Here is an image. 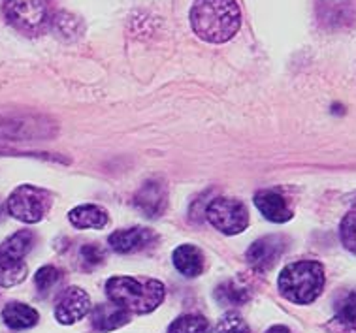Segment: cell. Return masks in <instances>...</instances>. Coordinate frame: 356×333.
I'll return each instance as SVG.
<instances>
[{"mask_svg":"<svg viewBox=\"0 0 356 333\" xmlns=\"http://www.w3.org/2000/svg\"><path fill=\"white\" fill-rule=\"evenodd\" d=\"M339 237H341L345 249L356 254V211L345 215L341 226H339Z\"/></svg>","mask_w":356,"mask_h":333,"instance_id":"cb8c5ba5","label":"cell"},{"mask_svg":"<svg viewBox=\"0 0 356 333\" xmlns=\"http://www.w3.org/2000/svg\"><path fill=\"white\" fill-rule=\"evenodd\" d=\"M2 13L15 31L26 36H40L53 23L49 0H4Z\"/></svg>","mask_w":356,"mask_h":333,"instance_id":"277c9868","label":"cell"},{"mask_svg":"<svg viewBox=\"0 0 356 333\" xmlns=\"http://www.w3.org/2000/svg\"><path fill=\"white\" fill-rule=\"evenodd\" d=\"M134 205L149 218L161 217L168 207V186L162 179L145 181L134 196Z\"/></svg>","mask_w":356,"mask_h":333,"instance_id":"9c48e42d","label":"cell"},{"mask_svg":"<svg viewBox=\"0 0 356 333\" xmlns=\"http://www.w3.org/2000/svg\"><path fill=\"white\" fill-rule=\"evenodd\" d=\"M217 333H251V330L240 314L230 311L217 324Z\"/></svg>","mask_w":356,"mask_h":333,"instance_id":"d4e9b609","label":"cell"},{"mask_svg":"<svg viewBox=\"0 0 356 333\" xmlns=\"http://www.w3.org/2000/svg\"><path fill=\"white\" fill-rule=\"evenodd\" d=\"M254 205L262 215H264L268 220L272 222H286L292 218V211L289 209L285 198L281 194L273 193V190H260L257 196H254Z\"/></svg>","mask_w":356,"mask_h":333,"instance_id":"4fadbf2b","label":"cell"},{"mask_svg":"<svg viewBox=\"0 0 356 333\" xmlns=\"http://www.w3.org/2000/svg\"><path fill=\"white\" fill-rule=\"evenodd\" d=\"M26 271H29V268L23 260L13 262V260L0 258V286L12 289L15 284H19L26 279Z\"/></svg>","mask_w":356,"mask_h":333,"instance_id":"44dd1931","label":"cell"},{"mask_svg":"<svg viewBox=\"0 0 356 333\" xmlns=\"http://www.w3.org/2000/svg\"><path fill=\"white\" fill-rule=\"evenodd\" d=\"M51 25H55V31H57L63 38H76V36H79L81 34V31H83V25H81V21L78 19V17H74V15H70V13L66 12H60L57 13V15H53V23Z\"/></svg>","mask_w":356,"mask_h":333,"instance_id":"7402d4cb","label":"cell"},{"mask_svg":"<svg viewBox=\"0 0 356 333\" xmlns=\"http://www.w3.org/2000/svg\"><path fill=\"white\" fill-rule=\"evenodd\" d=\"M91 309V298L79 286H70L66 289L57 301L55 307V318L60 324H74L83 318Z\"/></svg>","mask_w":356,"mask_h":333,"instance_id":"30bf717a","label":"cell"},{"mask_svg":"<svg viewBox=\"0 0 356 333\" xmlns=\"http://www.w3.org/2000/svg\"><path fill=\"white\" fill-rule=\"evenodd\" d=\"M215 300L222 305H243L251 300V292L236 281H227L217 286Z\"/></svg>","mask_w":356,"mask_h":333,"instance_id":"d6986e66","label":"cell"},{"mask_svg":"<svg viewBox=\"0 0 356 333\" xmlns=\"http://www.w3.org/2000/svg\"><path fill=\"white\" fill-rule=\"evenodd\" d=\"M191 26L204 42H228L240 31V6L236 0H195L191 8Z\"/></svg>","mask_w":356,"mask_h":333,"instance_id":"6da1fadb","label":"cell"},{"mask_svg":"<svg viewBox=\"0 0 356 333\" xmlns=\"http://www.w3.org/2000/svg\"><path fill=\"white\" fill-rule=\"evenodd\" d=\"M34 245V234L31 230H19L0 243V258L21 262L31 252Z\"/></svg>","mask_w":356,"mask_h":333,"instance_id":"ac0fdd59","label":"cell"},{"mask_svg":"<svg viewBox=\"0 0 356 333\" xmlns=\"http://www.w3.org/2000/svg\"><path fill=\"white\" fill-rule=\"evenodd\" d=\"M2 320H4V324L8 327H12V330H29V327L38 324L40 314L36 309L26 305V303L12 301L2 311Z\"/></svg>","mask_w":356,"mask_h":333,"instance_id":"5bb4252c","label":"cell"},{"mask_svg":"<svg viewBox=\"0 0 356 333\" xmlns=\"http://www.w3.org/2000/svg\"><path fill=\"white\" fill-rule=\"evenodd\" d=\"M266 333H292V332L285 326H273V327H270V330H268Z\"/></svg>","mask_w":356,"mask_h":333,"instance_id":"4316f807","label":"cell"},{"mask_svg":"<svg viewBox=\"0 0 356 333\" xmlns=\"http://www.w3.org/2000/svg\"><path fill=\"white\" fill-rule=\"evenodd\" d=\"M207 220L222 234L236 236L249 226V213L243 202L236 198H217L207 205Z\"/></svg>","mask_w":356,"mask_h":333,"instance_id":"8992f818","label":"cell"},{"mask_svg":"<svg viewBox=\"0 0 356 333\" xmlns=\"http://www.w3.org/2000/svg\"><path fill=\"white\" fill-rule=\"evenodd\" d=\"M211 324L202 314H183L170 324L168 333H209Z\"/></svg>","mask_w":356,"mask_h":333,"instance_id":"ffe728a7","label":"cell"},{"mask_svg":"<svg viewBox=\"0 0 356 333\" xmlns=\"http://www.w3.org/2000/svg\"><path fill=\"white\" fill-rule=\"evenodd\" d=\"M286 249V239L283 236H266L257 239L249 249H247V262L257 271H268L272 269L281 254Z\"/></svg>","mask_w":356,"mask_h":333,"instance_id":"ba28073f","label":"cell"},{"mask_svg":"<svg viewBox=\"0 0 356 333\" xmlns=\"http://www.w3.org/2000/svg\"><path fill=\"white\" fill-rule=\"evenodd\" d=\"M60 279H63V271H60V269H57L55 266H44V268H40L38 271H36V275H34V284H36V289H38L40 294L46 295L47 292H51L53 286H55Z\"/></svg>","mask_w":356,"mask_h":333,"instance_id":"603a6c76","label":"cell"},{"mask_svg":"<svg viewBox=\"0 0 356 333\" xmlns=\"http://www.w3.org/2000/svg\"><path fill=\"white\" fill-rule=\"evenodd\" d=\"M175 269L185 277H198L204 271V254L195 245H181L174 250Z\"/></svg>","mask_w":356,"mask_h":333,"instance_id":"9a60e30c","label":"cell"},{"mask_svg":"<svg viewBox=\"0 0 356 333\" xmlns=\"http://www.w3.org/2000/svg\"><path fill=\"white\" fill-rule=\"evenodd\" d=\"M51 194L47 193L46 188L21 185L10 194L6 207L13 218L26 225H34L46 217L47 211L51 209Z\"/></svg>","mask_w":356,"mask_h":333,"instance_id":"5b68a950","label":"cell"},{"mask_svg":"<svg viewBox=\"0 0 356 333\" xmlns=\"http://www.w3.org/2000/svg\"><path fill=\"white\" fill-rule=\"evenodd\" d=\"M104 258H106V252L97 243L83 245L81 250H79V262H81L83 269L97 268V266H100L104 262Z\"/></svg>","mask_w":356,"mask_h":333,"instance_id":"484cf974","label":"cell"},{"mask_svg":"<svg viewBox=\"0 0 356 333\" xmlns=\"http://www.w3.org/2000/svg\"><path fill=\"white\" fill-rule=\"evenodd\" d=\"M334 333H356V292H350L337 303L336 316L328 324Z\"/></svg>","mask_w":356,"mask_h":333,"instance_id":"2e32d148","label":"cell"},{"mask_svg":"<svg viewBox=\"0 0 356 333\" xmlns=\"http://www.w3.org/2000/svg\"><path fill=\"white\" fill-rule=\"evenodd\" d=\"M155 232L143 226H134V228H127V230H117L115 234H111L108 243L115 252L127 254V252H136V250L147 249L153 243H156Z\"/></svg>","mask_w":356,"mask_h":333,"instance_id":"8fae6325","label":"cell"},{"mask_svg":"<svg viewBox=\"0 0 356 333\" xmlns=\"http://www.w3.org/2000/svg\"><path fill=\"white\" fill-rule=\"evenodd\" d=\"M130 320V313L115 303H100L92 309L91 322L97 332H113Z\"/></svg>","mask_w":356,"mask_h":333,"instance_id":"7c38bea8","label":"cell"},{"mask_svg":"<svg viewBox=\"0 0 356 333\" xmlns=\"http://www.w3.org/2000/svg\"><path fill=\"white\" fill-rule=\"evenodd\" d=\"M315 13L324 31H347L356 25V0H317Z\"/></svg>","mask_w":356,"mask_h":333,"instance_id":"52a82bcc","label":"cell"},{"mask_svg":"<svg viewBox=\"0 0 356 333\" xmlns=\"http://www.w3.org/2000/svg\"><path fill=\"white\" fill-rule=\"evenodd\" d=\"M279 290L286 300L307 305L317 300L324 289V269L318 262H294L279 275Z\"/></svg>","mask_w":356,"mask_h":333,"instance_id":"3957f363","label":"cell"},{"mask_svg":"<svg viewBox=\"0 0 356 333\" xmlns=\"http://www.w3.org/2000/svg\"><path fill=\"white\" fill-rule=\"evenodd\" d=\"M106 295L130 314H147L155 311L166 295V289L156 279L111 277L106 282Z\"/></svg>","mask_w":356,"mask_h":333,"instance_id":"7a4b0ae2","label":"cell"},{"mask_svg":"<svg viewBox=\"0 0 356 333\" xmlns=\"http://www.w3.org/2000/svg\"><path fill=\"white\" fill-rule=\"evenodd\" d=\"M0 217H2V207H0Z\"/></svg>","mask_w":356,"mask_h":333,"instance_id":"83f0119b","label":"cell"},{"mask_svg":"<svg viewBox=\"0 0 356 333\" xmlns=\"http://www.w3.org/2000/svg\"><path fill=\"white\" fill-rule=\"evenodd\" d=\"M68 218L72 226H76L79 230H87V228L102 230L104 226L108 225V213L98 205H79L68 213Z\"/></svg>","mask_w":356,"mask_h":333,"instance_id":"e0dca14e","label":"cell"}]
</instances>
